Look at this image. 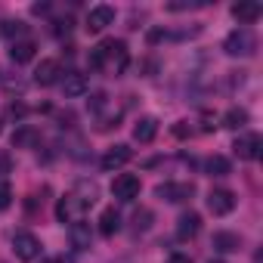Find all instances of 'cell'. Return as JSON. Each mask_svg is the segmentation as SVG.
Returning a JSON list of instances; mask_svg holds the SVG:
<instances>
[{"mask_svg": "<svg viewBox=\"0 0 263 263\" xmlns=\"http://www.w3.org/2000/svg\"><path fill=\"white\" fill-rule=\"evenodd\" d=\"M118 229H121V214H118L115 208H105L102 217H99V232H102L105 238H111Z\"/></svg>", "mask_w": 263, "mask_h": 263, "instance_id": "cell-21", "label": "cell"}, {"mask_svg": "<svg viewBox=\"0 0 263 263\" xmlns=\"http://www.w3.org/2000/svg\"><path fill=\"white\" fill-rule=\"evenodd\" d=\"M108 25H115V10L111 7H105V4H99V7H93L90 13H87V31L90 34H99V31H105Z\"/></svg>", "mask_w": 263, "mask_h": 263, "instance_id": "cell-7", "label": "cell"}, {"mask_svg": "<svg viewBox=\"0 0 263 263\" xmlns=\"http://www.w3.org/2000/svg\"><path fill=\"white\" fill-rule=\"evenodd\" d=\"M155 195L161 198V201H171V204H180V201H189L192 195H195V186L192 183H158L155 186Z\"/></svg>", "mask_w": 263, "mask_h": 263, "instance_id": "cell-5", "label": "cell"}, {"mask_svg": "<svg viewBox=\"0 0 263 263\" xmlns=\"http://www.w3.org/2000/svg\"><path fill=\"white\" fill-rule=\"evenodd\" d=\"M192 134V127H186V121H177V127H174V137L177 140H186Z\"/></svg>", "mask_w": 263, "mask_h": 263, "instance_id": "cell-29", "label": "cell"}, {"mask_svg": "<svg viewBox=\"0 0 263 263\" xmlns=\"http://www.w3.org/2000/svg\"><path fill=\"white\" fill-rule=\"evenodd\" d=\"M248 121H251V115H248L245 108H229V111L223 115V127H229V130H241Z\"/></svg>", "mask_w": 263, "mask_h": 263, "instance_id": "cell-23", "label": "cell"}, {"mask_svg": "<svg viewBox=\"0 0 263 263\" xmlns=\"http://www.w3.org/2000/svg\"><path fill=\"white\" fill-rule=\"evenodd\" d=\"M90 87H87V78L84 74H78V71H65V78H62V93H65V99H78V96H84Z\"/></svg>", "mask_w": 263, "mask_h": 263, "instance_id": "cell-13", "label": "cell"}, {"mask_svg": "<svg viewBox=\"0 0 263 263\" xmlns=\"http://www.w3.org/2000/svg\"><path fill=\"white\" fill-rule=\"evenodd\" d=\"M13 251L22 263H31V260L41 257V238L34 232H16L13 235Z\"/></svg>", "mask_w": 263, "mask_h": 263, "instance_id": "cell-3", "label": "cell"}, {"mask_svg": "<svg viewBox=\"0 0 263 263\" xmlns=\"http://www.w3.org/2000/svg\"><path fill=\"white\" fill-rule=\"evenodd\" d=\"M155 134H158V118H152V115H146L134 124V140L137 143H152Z\"/></svg>", "mask_w": 263, "mask_h": 263, "instance_id": "cell-17", "label": "cell"}, {"mask_svg": "<svg viewBox=\"0 0 263 263\" xmlns=\"http://www.w3.org/2000/svg\"><path fill=\"white\" fill-rule=\"evenodd\" d=\"M84 204L68 192V195H62L59 198V204H56V217H59V223H78V220H84Z\"/></svg>", "mask_w": 263, "mask_h": 263, "instance_id": "cell-8", "label": "cell"}, {"mask_svg": "<svg viewBox=\"0 0 263 263\" xmlns=\"http://www.w3.org/2000/svg\"><path fill=\"white\" fill-rule=\"evenodd\" d=\"M235 192H229V189H211V195H208V211L214 214V217H226V214H232L235 211Z\"/></svg>", "mask_w": 263, "mask_h": 263, "instance_id": "cell-6", "label": "cell"}, {"mask_svg": "<svg viewBox=\"0 0 263 263\" xmlns=\"http://www.w3.org/2000/svg\"><path fill=\"white\" fill-rule=\"evenodd\" d=\"M140 189H143V183L134 174H118L111 180V195L118 201H134V198H140Z\"/></svg>", "mask_w": 263, "mask_h": 263, "instance_id": "cell-4", "label": "cell"}, {"mask_svg": "<svg viewBox=\"0 0 263 263\" xmlns=\"http://www.w3.org/2000/svg\"><path fill=\"white\" fill-rule=\"evenodd\" d=\"M0 87H4L7 93H22V90H25V81H22L19 74L13 78V74H7V71H0Z\"/></svg>", "mask_w": 263, "mask_h": 263, "instance_id": "cell-24", "label": "cell"}, {"mask_svg": "<svg viewBox=\"0 0 263 263\" xmlns=\"http://www.w3.org/2000/svg\"><path fill=\"white\" fill-rule=\"evenodd\" d=\"M13 204V186L7 180H0V211H7Z\"/></svg>", "mask_w": 263, "mask_h": 263, "instance_id": "cell-27", "label": "cell"}, {"mask_svg": "<svg viewBox=\"0 0 263 263\" xmlns=\"http://www.w3.org/2000/svg\"><path fill=\"white\" fill-rule=\"evenodd\" d=\"M25 22H4V34L7 37H16V41H22V34H25Z\"/></svg>", "mask_w": 263, "mask_h": 263, "instance_id": "cell-26", "label": "cell"}, {"mask_svg": "<svg viewBox=\"0 0 263 263\" xmlns=\"http://www.w3.org/2000/svg\"><path fill=\"white\" fill-rule=\"evenodd\" d=\"M232 16L248 28L251 22H257V19L263 16V7L257 4V0H241V4H235V7H232Z\"/></svg>", "mask_w": 263, "mask_h": 263, "instance_id": "cell-12", "label": "cell"}, {"mask_svg": "<svg viewBox=\"0 0 263 263\" xmlns=\"http://www.w3.org/2000/svg\"><path fill=\"white\" fill-rule=\"evenodd\" d=\"M152 220H155L152 211H149V208H140V211L134 214V232H146V229L152 226Z\"/></svg>", "mask_w": 263, "mask_h": 263, "instance_id": "cell-25", "label": "cell"}, {"mask_svg": "<svg viewBox=\"0 0 263 263\" xmlns=\"http://www.w3.org/2000/svg\"><path fill=\"white\" fill-rule=\"evenodd\" d=\"M211 245H214V251H220V254H235V251L241 248V235H235V232H214Z\"/></svg>", "mask_w": 263, "mask_h": 263, "instance_id": "cell-19", "label": "cell"}, {"mask_svg": "<svg viewBox=\"0 0 263 263\" xmlns=\"http://www.w3.org/2000/svg\"><path fill=\"white\" fill-rule=\"evenodd\" d=\"M260 146H263V140H260L257 134H245V137H238V140L232 143V152H235L241 161H257V158H260Z\"/></svg>", "mask_w": 263, "mask_h": 263, "instance_id": "cell-10", "label": "cell"}, {"mask_svg": "<svg viewBox=\"0 0 263 263\" xmlns=\"http://www.w3.org/2000/svg\"><path fill=\"white\" fill-rule=\"evenodd\" d=\"M71 195H74V198L90 211V208L96 204V198H99V186H96L93 180H78V183H74V189H71Z\"/></svg>", "mask_w": 263, "mask_h": 263, "instance_id": "cell-14", "label": "cell"}, {"mask_svg": "<svg viewBox=\"0 0 263 263\" xmlns=\"http://www.w3.org/2000/svg\"><path fill=\"white\" fill-rule=\"evenodd\" d=\"M59 81H62V68H59L56 59H44V62L34 68V84H37V87H53V84H59Z\"/></svg>", "mask_w": 263, "mask_h": 263, "instance_id": "cell-11", "label": "cell"}, {"mask_svg": "<svg viewBox=\"0 0 263 263\" xmlns=\"http://www.w3.org/2000/svg\"><path fill=\"white\" fill-rule=\"evenodd\" d=\"M37 140H41V134H37V130L34 127H28V124H22L19 130H16V134H13V149H31V146H37Z\"/></svg>", "mask_w": 263, "mask_h": 263, "instance_id": "cell-20", "label": "cell"}, {"mask_svg": "<svg viewBox=\"0 0 263 263\" xmlns=\"http://www.w3.org/2000/svg\"><path fill=\"white\" fill-rule=\"evenodd\" d=\"M167 263H192V260H189L186 254H171V260H167Z\"/></svg>", "mask_w": 263, "mask_h": 263, "instance_id": "cell-33", "label": "cell"}, {"mask_svg": "<svg viewBox=\"0 0 263 263\" xmlns=\"http://www.w3.org/2000/svg\"><path fill=\"white\" fill-rule=\"evenodd\" d=\"M105 99H108L105 93H93V102H90V108H93V111H102V108H105Z\"/></svg>", "mask_w": 263, "mask_h": 263, "instance_id": "cell-30", "label": "cell"}, {"mask_svg": "<svg viewBox=\"0 0 263 263\" xmlns=\"http://www.w3.org/2000/svg\"><path fill=\"white\" fill-rule=\"evenodd\" d=\"M34 53H37V44H34V41H28V37H22V41H13V47H10V59H13L16 65H25V62H31V59H34Z\"/></svg>", "mask_w": 263, "mask_h": 263, "instance_id": "cell-16", "label": "cell"}, {"mask_svg": "<svg viewBox=\"0 0 263 263\" xmlns=\"http://www.w3.org/2000/svg\"><path fill=\"white\" fill-rule=\"evenodd\" d=\"M0 263H4V260H0Z\"/></svg>", "mask_w": 263, "mask_h": 263, "instance_id": "cell-37", "label": "cell"}, {"mask_svg": "<svg viewBox=\"0 0 263 263\" xmlns=\"http://www.w3.org/2000/svg\"><path fill=\"white\" fill-rule=\"evenodd\" d=\"M204 171H208L211 177H229V174H232V164H229V158H223V155H211V158L204 161Z\"/></svg>", "mask_w": 263, "mask_h": 263, "instance_id": "cell-22", "label": "cell"}, {"mask_svg": "<svg viewBox=\"0 0 263 263\" xmlns=\"http://www.w3.org/2000/svg\"><path fill=\"white\" fill-rule=\"evenodd\" d=\"M41 263H62V260H59V257H44Z\"/></svg>", "mask_w": 263, "mask_h": 263, "instance_id": "cell-34", "label": "cell"}, {"mask_svg": "<svg viewBox=\"0 0 263 263\" xmlns=\"http://www.w3.org/2000/svg\"><path fill=\"white\" fill-rule=\"evenodd\" d=\"M130 158H134V152H130V146L118 143V146H111V149H108V152H105V155L99 158V167L111 174V171H121V167H124V164H127Z\"/></svg>", "mask_w": 263, "mask_h": 263, "instance_id": "cell-9", "label": "cell"}, {"mask_svg": "<svg viewBox=\"0 0 263 263\" xmlns=\"http://www.w3.org/2000/svg\"><path fill=\"white\" fill-rule=\"evenodd\" d=\"M10 167H13L10 155H4V152H0V177H7V174H10Z\"/></svg>", "mask_w": 263, "mask_h": 263, "instance_id": "cell-31", "label": "cell"}, {"mask_svg": "<svg viewBox=\"0 0 263 263\" xmlns=\"http://www.w3.org/2000/svg\"><path fill=\"white\" fill-rule=\"evenodd\" d=\"M254 50H257V37H254V31L251 28H235V31H229L226 34V41H223V53L226 56H254Z\"/></svg>", "mask_w": 263, "mask_h": 263, "instance_id": "cell-2", "label": "cell"}, {"mask_svg": "<svg viewBox=\"0 0 263 263\" xmlns=\"http://www.w3.org/2000/svg\"><path fill=\"white\" fill-rule=\"evenodd\" d=\"M208 263H223V260H208Z\"/></svg>", "mask_w": 263, "mask_h": 263, "instance_id": "cell-35", "label": "cell"}, {"mask_svg": "<svg viewBox=\"0 0 263 263\" xmlns=\"http://www.w3.org/2000/svg\"><path fill=\"white\" fill-rule=\"evenodd\" d=\"M0 130H4V121H0Z\"/></svg>", "mask_w": 263, "mask_h": 263, "instance_id": "cell-36", "label": "cell"}, {"mask_svg": "<svg viewBox=\"0 0 263 263\" xmlns=\"http://www.w3.org/2000/svg\"><path fill=\"white\" fill-rule=\"evenodd\" d=\"M90 68L93 71H105V74H124L127 65H130V53H127V44L124 41H115V37H105L102 44H96L90 50Z\"/></svg>", "mask_w": 263, "mask_h": 263, "instance_id": "cell-1", "label": "cell"}, {"mask_svg": "<svg viewBox=\"0 0 263 263\" xmlns=\"http://www.w3.org/2000/svg\"><path fill=\"white\" fill-rule=\"evenodd\" d=\"M25 115H28V108L16 99V102H10L7 105V118H13V121H25Z\"/></svg>", "mask_w": 263, "mask_h": 263, "instance_id": "cell-28", "label": "cell"}, {"mask_svg": "<svg viewBox=\"0 0 263 263\" xmlns=\"http://www.w3.org/2000/svg\"><path fill=\"white\" fill-rule=\"evenodd\" d=\"M198 229H201V217H198L195 211H186V214L177 220V238H183V241L195 238V235H198Z\"/></svg>", "mask_w": 263, "mask_h": 263, "instance_id": "cell-15", "label": "cell"}, {"mask_svg": "<svg viewBox=\"0 0 263 263\" xmlns=\"http://www.w3.org/2000/svg\"><path fill=\"white\" fill-rule=\"evenodd\" d=\"M201 121H204V124H201V130H214V127H217V118H214L211 111H204V115H201Z\"/></svg>", "mask_w": 263, "mask_h": 263, "instance_id": "cell-32", "label": "cell"}, {"mask_svg": "<svg viewBox=\"0 0 263 263\" xmlns=\"http://www.w3.org/2000/svg\"><path fill=\"white\" fill-rule=\"evenodd\" d=\"M68 235H71V245H74V251H87V248L93 245V232H90V223H84V220L71 223Z\"/></svg>", "mask_w": 263, "mask_h": 263, "instance_id": "cell-18", "label": "cell"}]
</instances>
